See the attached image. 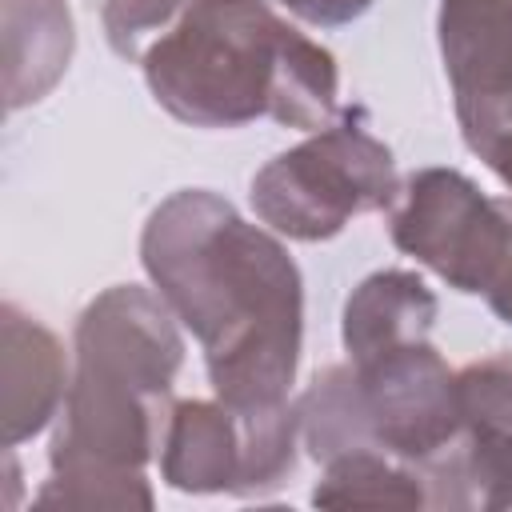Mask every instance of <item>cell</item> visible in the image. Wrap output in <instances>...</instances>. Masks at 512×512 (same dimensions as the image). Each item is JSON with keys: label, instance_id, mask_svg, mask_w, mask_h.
Wrapping results in <instances>:
<instances>
[{"label": "cell", "instance_id": "obj_1", "mask_svg": "<svg viewBox=\"0 0 512 512\" xmlns=\"http://www.w3.org/2000/svg\"><path fill=\"white\" fill-rule=\"evenodd\" d=\"M140 264L196 336L216 400L236 412L292 404L304 280L272 228L244 220L208 188H180L152 208Z\"/></svg>", "mask_w": 512, "mask_h": 512}, {"label": "cell", "instance_id": "obj_2", "mask_svg": "<svg viewBox=\"0 0 512 512\" xmlns=\"http://www.w3.org/2000/svg\"><path fill=\"white\" fill-rule=\"evenodd\" d=\"M180 364V320L156 288L116 284L88 300L36 508H152L144 468L160 452Z\"/></svg>", "mask_w": 512, "mask_h": 512}, {"label": "cell", "instance_id": "obj_3", "mask_svg": "<svg viewBox=\"0 0 512 512\" xmlns=\"http://www.w3.org/2000/svg\"><path fill=\"white\" fill-rule=\"evenodd\" d=\"M152 100L192 128L276 120L316 132L340 112V68L268 0H196L144 52Z\"/></svg>", "mask_w": 512, "mask_h": 512}, {"label": "cell", "instance_id": "obj_4", "mask_svg": "<svg viewBox=\"0 0 512 512\" xmlns=\"http://www.w3.org/2000/svg\"><path fill=\"white\" fill-rule=\"evenodd\" d=\"M296 420L316 464L372 448L428 472L460 440V380L436 344L420 340L320 368L296 400Z\"/></svg>", "mask_w": 512, "mask_h": 512}, {"label": "cell", "instance_id": "obj_5", "mask_svg": "<svg viewBox=\"0 0 512 512\" xmlns=\"http://www.w3.org/2000/svg\"><path fill=\"white\" fill-rule=\"evenodd\" d=\"M400 196L392 148L368 132L360 108H340L296 148L272 156L248 188L252 212L276 236L320 244L340 236L352 216L384 212Z\"/></svg>", "mask_w": 512, "mask_h": 512}, {"label": "cell", "instance_id": "obj_6", "mask_svg": "<svg viewBox=\"0 0 512 512\" xmlns=\"http://www.w3.org/2000/svg\"><path fill=\"white\" fill-rule=\"evenodd\" d=\"M300 448L296 404L236 412L224 400H176L160 436V480L188 496H268Z\"/></svg>", "mask_w": 512, "mask_h": 512}, {"label": "cell", "instance_id": "obj_7", "mask_svg": "<svg viewBox=\"0 0 512 512\" xmlns=\"http://www.w3.org/2000/svg\"><path fill=\"white\" fill-rule=\"evenodd\" d=\"M392 244L464 296H488L512 256V196H484L456 168H420L400 184Z\"/></svg>", "mask_w": 512, "mask_h": 512}, {"label": "cell", "instance_id": "obj_8", "mask_svg": "<svg viewBox=\"0 0 512 512\" xmlns=\"http://www.w3.org/2000/svg\"><path fill=\"white\" fill-rule=\"evenodd\" d=\"M460 440L432 464V504L512 508V352L480 356L456 372Z\"/></svg>", "mask_w": 512, "mask_h": 512}, {"label": "cell", "instance_id": "obj_9", "mask_svg": "<svg viewBox=\"0 0 512 512\" xmlns=\"http://www.w3.org/2000/svg\"><path fill=\"white\" fill-rule=\"evenodd\" d=\"M436 36L460 136L476 152L512 100V0H440Z\"/></svg>", "mask_w": 512, "mask_h": 512}, {"label": "cell", "instance_id": "obj_10", "mask_svg": "<svg viewBox=\"0 0 512 512\" xmlns=\"http://www.w3.org/2000/svg\"><path fill=\"white\" fill-rule=\"evenodd\" d=\"M0 348L4 448L16 452L24 440L40 436L60 416L72 372L56 332L12 300L0 308Z\"/></svg>", "mask_w": 512, "mask_h": 512}, {"label": "cell", "instance_id": "obj_11", "mask_svg": "<svg viewBox=\"0 0 512 512\" xmlns=\"http://www.w3.org/2000/svg\"><path fill=\"white\" fill-rule=\"evenodd\" d=\"M436 316H440V300L416 272L380 268L348 292L340 316V340L348 360L364 364L380 352L428 340Z\"/></svg>", "mask_w": 512, "mask_h": 512}, {"label": "cell", "instance_id": "obj_12", "mask_svg": "<svg viewBox=\"0 0 512 512\" xmlns=\"http://www.w3.org/2000/svg\"><path fill=\"white\" fill-rule=\"evenodd\" d=\"M4 28V108L44 100L68 72L76 28L64 0H0Z\"/></svg>", "mask_w": 512, "mask_h": 512}, {"label": "cell", "instance_id": "obj_13", "mask_svg": "<svg viewBox=\"0 0 512 512\" xmlns=\"http://www.w3.org/2000/svg\"><path fill=\"white\" fill-rule=\"evenodd\" d=\"M320 508H424L432 504L428 476L388 452H344L324 464V476L312 488Z\"/></svg>", "mask_w": 512, "mask_h": 512}, {"label": "cell", "instance_id": "obj_14", "mask_svg": "<svg viewBox=\"0 0 512 512\" xmlns=\"http://www.w3.org/2000/svg\"><path fill=\"white\" fill-rule=\"evenodd\" d=\"M196 0H104L100 24L108 36V48L120 60H144V52L176 28V20Z\"/></svg>", "mask_w": 512, "mask_h": 512}, {"label": "cell", "instance_id": "obj_15", "mask_svg": "<svg viewBox=\"0 0 512 512\" xmlns=\"http://www.w3.org/2000/svg\"><path fill=\"white\" fill-rule=\"evenodd\" d=\"M272 4H280L284 12H292L312 28H344L360 20L376 0H272Z\"/></svg>", "mask_w": 512, "mask_h": 512}, {"label": "cell", "instance_id": "obj_16", "mask_svg": "<svg viewBox=\"0 0 512 512\" xmlns=\"http://www.w3.org/2000/svg\"><path fill=\"white\" fill-rule=\"evenodd\" d=\"M484 300H488V308H492L504 324H512V256H508L504 272L496 276V284H492V292H488Z\"/></svg>", "mask_w": 512, "mask_h": 512}, {"label": "cell", "instance_id": "obj_17", "mask_svg": "<svg viewBox=\"0 0 512 512\" xmlns=\"http://www.w3.org/2000/svg\"><path fill=\"white\" fill-rule=\"evenodd\" d=\"M500 140H512V100H508V108H504V120H500V128H496V132H492V136H488V140L476 148V156H484V152H488L492 144H500Z\"/></svg>", "mask_w": 512, "mask_h": 512}]
</instances>
